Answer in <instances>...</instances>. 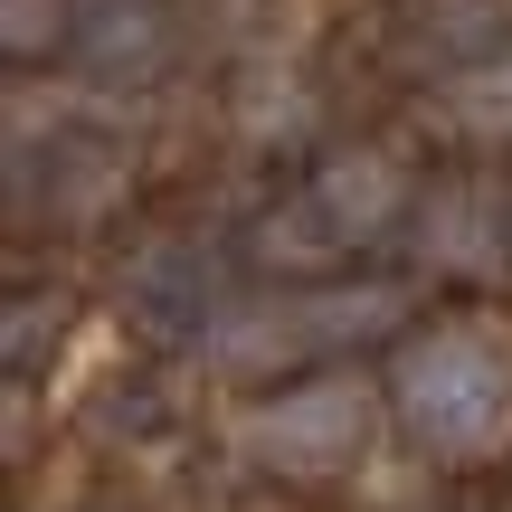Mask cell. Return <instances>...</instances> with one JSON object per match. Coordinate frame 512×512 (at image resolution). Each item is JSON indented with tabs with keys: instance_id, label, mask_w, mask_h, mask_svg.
I'll list each match as a JSON object with an SVG mask.
<instances>
[{
	"instance_id": "obj_4",
	"label": "cell",
	"mask_w": 512,
	"mask_h": 512,
	"mask_svg": "<svg viewBox=\"0 0 512 512\" xmlns=\"http://www.w3.org/2000/svg\"><path fill=\"white\" fill-rule=\"evenodd\" d=\"M162 57H171L162 0H95V10L76 19V67L105 76V86H143Z\"/></svg>"
},
{
	"instance_id": "obj_2",
	"label": "cell",
	"mask_w": 512,
	"mask_h": 512,
	"mask_svg": "<svg viewBox=\"0 0 512 512\" xmlns=\"http://www.w3.org/2000/svg\"><path fill=\"white\" fill-rule=\"evenodd\" d=\"M370 389L361 380H313V389H294V399H275L266 418L247 427V446L266 465H285V475H323V465H342L351 446L370 437Z\"/></svg>"
},
{
	"instance_id": "obj_6",
	"label": "cell",
	"mask_w": 512,
	"mask_h": 512,
	"mask_svg": "<svg viewBox=\"0 0 512 512\" xmlns=\"http://www.w3.org/2000/svg\"><path fill=\"white\" fill-rule=\"evenodd\" d=\"M465 114H475L484 133H512V48L494 57V67H475V76H465Z\"/></svg>"
},
{
	"instance_id": "obj_3",
	"label": "cell",
	"mask_w": 512,
	"mask_h": 512,
	"mask_svg": "<svg viewBox=\"0 0 512 512\" xmlns=\"http://www.w3.org/2000/svg\"><path fill=\"white\" fill-rule=\"evenodd\" d=\"M399 200H408V181H399L389 152H332L304 181V266H323V256L361 247L370 228H389Z\"/></svg>"
},
{
	"instance_id": "obj_1",
	"label": "cell",
	"mask_w": 512,
	"mask_h": 512,
	"mask_svg": "<svg viewBox=\"0 0 512 512\" xmlns=\"http://www.w3.org/2000/svg\"><path fill=\"white\" fill-rule=\"evenodd\" d=\"M399 399L408 437L427 456H494L512 437V332L503 323H437L427 342L399 351Z\"/></svg>"
},
{
	"instance_id": "obj_5",
	"label": "cell",
	"mask_w": 512,
	"mask_h": 512,
	"mask_svg": "<svg viewBox=\"0 0 512 512\" xmlns=\"http://www.w3.org/2000/svg\"><path fill=\"white\" fill-rule=\"evenodd\" d=\"M503 190L494 181H446L427 200V247H465V266H494L503 256Z\"/></svg>"
},
{
	"instance_id": "obj_7",
	"label": "cell",
	"mask_w": 512,
	"mask_h": 512,
	"mask_svg": "<svg viewBox=\"0 0 512 512\" xmlns=\"http://www.w3.org/2000/svg\"><path fill=\"white\" fill-rule=\"evenodd\" d=\"M48 38H57V48H67V0H10V57H38V48H48Z\"/></svg>"
}]
</instances>
